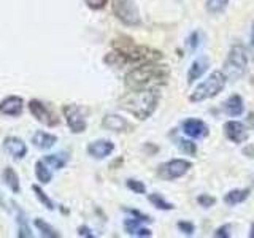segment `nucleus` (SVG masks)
Returning a JSON list of instances; mask_svg holds the SVG:
<instances>
[{
  "label": "nucleus",
  "instance_id": "nucleus-1",
  "mask_svg": "<svg viewBox=\"0 0 254 238\" xmlns=\"http://www.w3.org/2000/svg\"><path fill=\"white\" fill-rule=\"evenodd\" d=\"M164 54L145 45H137L129 37H121L113 40V51L105 56V62L113 67H137L146 62H157Z\"/></svg>",
  "mask_w": 254,
  "mask_h": 238
},
{
  "label": "nucleus",
  "instance_id": "nucleus-2",
  "mask_svg": "<svg viewBox=\"0 0 254 238\" xmlns=\"http://www.w3.org/2000/svg\"><path fill=\"white\" fill-rule=\"evenodd\" d=\"M170 68L167 63L146 62L133 67L124 76V84L127 89H157L159 86L169 83Z\"/></svg>",
  "mask_w": 254,
  "mask_h": 238
},
{
  "label": "nucleus",
  "instance_id": "nucleus-3",
  "mask_svg": "<svg viewBox=\"0 0 254 238\" xmlns=\"http://www.w3.org/2000/svg\"><path fill=\"white\" fill-rule=\"evenodd\" d=\"M157 89H129L119 100V108H123L127 113H130L133 118L145 121V119L153 116L159 105Z\"/></svg>",
  "mask_w": 254,
  "mask_h": 238
},
{
  "label": "nucleus",
  "instance_id": "nucleus-4",
  "mask_svg": "<svg viewBox=\"0 0 254 238\" xmlns=\"http://www.w3.org/2000/svg\"><path fill=\"white\" fill-rule=\"evenodd\" d=\"M248 71V54L240 45H234L230 48L227 58L222 65V73L227 78V81H238Z\"/></svg>",
  "mask_w": 254,
  "mask_h": 238
},
{
  "label": "nucleus",
  "instance_id": "nucleus-5",
  "mask_svg": "<svg viewBox=\"0 0 254 238\" xmlns=\"http://www.w3.org/2000/svg\"><path fill=\"white\" fill-rule=\"evenodd\" d=\"M226 84H227V78L224 76V73L219 70L213 71L208 78L203 79V81L195 87L194 92H190L189 100L192 103H198V102L216 97L218 94H221L222 91H224Z\"/></svg>",
  "mask_w": 254,
  "mask_h": 238
},
{
  "label": "nucleus",
  "instance_id": "nucleus-6",
  "mask_svg": "<svg viewBox=\"0 0 254 238\" xmlns=\"http://www.w3.org/2000/svg\"><path fill=\"white\" fill-rule=\"evenodd\" d=\"M111 13L124 26L137 27L141 24L140 10L135 0H111Z\"/></svg>",
  "mask_w": 254,
  "mask_h": 238
},
{
  "label": "nucleus",
  "instance_id": "nucleus-7",
  "mask_svg": "<svg viewBox=\"0 0 254 238\" xmlns=\"http://www.w3.org/2000/svg\"><path fill=\"white\" fill-rule=\"evenodd\" d=\"M62 115L65 122L68 125V129L71 133H83L87 127V115H89V110L81 107V105H75V103H70V105H64L62 107Z\"/></svg>",
  "mask_w": 254,
  "mask_h": 238
},
{
  "label": "nucleus",
  "instance_id": "nucleus-8",
  "mask_svg": "<svg viewBox=\"0 0 254 238\" xmlns=\"http://www.w3.org/2000/svg\"><path fill=\"white\" fill-rule=\"evenodd\" d=\"M190 169H192V164L186 159H172V161L159 165L157 175L165 181H173L183 178Z\"/></svg>",
  "mask_w": 254,
  "mask_h": 238
},
{
  "label": "nucleus",
  "instance_id": "nucleus-9",
  "mask_svg": "<svg viewBox=\"0 0 254 238\" xmlns=\"http://www.w3.org/2000/svg\"><path fill=\"white\" fill-rule=\"evenodd\" d=\"M29 110H30L32 116H34L40 124H43L46 127H56L61 122V119L53 113V110L42 100H37V99L30 100Z\"/></svg>",
  "mask_w": 254,
  "mask_h": 238
},
{
  "label": "nucleus",
  "instance_id": "nucleus-10",
  "mask_svg": "<svg viewBox=\"0 0 254 238\" xmlns=\"http://www.w3.org/2000/svg\"><path fill=\"white\" fill-rule=\"evenodd\" d=\"M181 129H183V133H185L186 137L194 138V140H202V138H206L210 135L208 124L203 122L202 119H197V118L185 119L181 124Z\"/></svg>",
  "mask_w": 254,
  "mask_h": 238
},
{
  "label": "nucleus",
  "instance_id": "nucleus-11",
  "mask_svg": "<svg viewBox=\"0 0 254 238\" xmlns=\"http://www.w3.org/2000/svg\"><path fill=\"white\" fill-rule=\"evenodd\" d=\"M222 129H224L226 138L235 143V145H242L250 138V132L246 129V125L238 121H227Z\"/></svg>",
  "mask_w": 254,
  "mask_h": 238
},
{
  "label": "nucleus",
  "instance_id": "nucleus-12",
  "mask_svg": "<svg viewBox=\"0 0 254 238\" xmlns=\"http://www.w3.org/2000/svg\"><path fill=\"white\" fill-rule=\"evenodd\" d=\"M115 151V143L111 140H94L87 145V154H89L92 159H97V161H102V159H107L108 156L113 154Z\"/></svg>",
  "mask_w": 254,
  "mask_h": 238
},
{
  "label": "nucleus",
  "instance_id": "nucleus-13",
  "mask_svg": "<svg viewBox=\"0 0 254 238\" xmlns=\"http://www.w3.org/2000/svg\"><path fill=\"white\" fill-rule=\"evenodd\" d=\"M3 148L14 161H21L27 156V145L19 137H6L3 140Z\"/></svg>",
  "mask_w": 254,
  "mask_h": 238
},
{
  "label": "nucleus",
  "instance_id": "nucleus-14",
  "mask_svg": "<svg viewBox=\"0 0 254 238\" xmlns=\"http://www.w3.org/2000/svg\"><path fill=\"white\" fill-rule=\"evenodd\" d=\"M24 100L18 95H8L2 102H0V115L3 116H19L22 113Z\"/></svg>",
  "mask_w": 254,
  "mask_h": 238
},
{
  "label": "nucleus",
  "instance_id": "nucleus-15",
  "mask_svg": "<svg viewBox=\"0 0 254 238\" xmlns=\"http://www.w3.org/2000/svg\"><path fill=\"white\" fill-rule=\"evenodd\" d=\"M102 127L111 132H130L132 130L130 122L119 115H107L102 119Z\"/></svg>",
  "mask_w": 254,
  "mask_h": 238
},
{
  "label": "nucleus",
  "instance_id": "nucleus-16",
  "mask_svg": "<svg viewBox=\"0 0 254 238\" xmlns=\"http://www.w3.org/2000/svg\"><path fill=\"white\" fill-rule=\"evenodd\" d=\"M210 67V59L206 58V56H200V58H197L192 63H190V67L188 70V84H192L195 83L198 78H200L206 70Z\"/></svg>",
  "mask_w": 254,
  "mask_h": 238
},
{
  "label": "nucleus",
  "instance_id": "nucleus-17",
  "mask_svg": "<svg viewBox=\"0 0 254 238\" xmlns=\"http://www.w3.org/2000/svg\"><path fill=\"white\" fill-rule=\"evenodd\" d=\"M222 110H224L226 115L232 116V118L242 116V113L245 111V102L238 94H234L222 103Z\"/></svg>",
  "mask_w": 254,
  "mask_h": 238
},
{
  "label": "nucleus",
  "instance_id": "nucleus-18",
  "mask_svg": "<svg viewBox=\"0 0 254 238\" xmlns=\"http://www.w3.org/2000/svg\"><path fill=\"white\" fill-rule=\"evenodd\" d=\"M32 143H34V146L42 149V151H48L51 149L56 143H58V137L50 132H45V130H38L34 133V137H32Z\"/></svg>",
  "mask_w": 254,
  "mask_h": 238
},
{
  "label": "nucleus",
  "instance_id": "nucleus-19",
  "mask_svg": "<svg viewBox=\"0 0 254 238\" xmlns=\"http://www.w3.org/2000/svg\"><path fill=\"white\" fill-rule=\"evenodd\" d=\"M14 211H16V224H18V237L32 238L34 234H32V229L29 226V219L26 216V213H24L21 208H18V206L14 208Z\"/></svg>",
  "mask_w": 254,
  "mask_h": 238
},
{
  "label": "nucleus",
  "instance_id": "nucleus-20",
  "mask_svg": "<svg viewBox=\"0 0 254 238\" xmlns=\"http://www.w3.org/2000/svg\"><path fill=\"white\" fill-rule=\"evenodd\" d=\"M250 194H251V189H232L224 195L222 200H224L227 206H235L238 203H243L246 198L250 197Z\"/></svg>",
  "mask_w": 254,
  "mask_h": 238
},
{
  "label": "nucleus",
  "instance_id": "nucleus-21",
  "mask_svg": "<svg viewBox=\"0 0 254 238\" xmlns=\"http://www.w3.org/2000/svg\"><path fill=\"white\" fill-rule=\"evenodd\" d=\"M68 154L67 153H58V154H50L43 157V162L50 167L51 170H62L64 167L68 164Z\"/></svg>",
  "mask_w": 254,
  "mask_h": 238
},
{
  "label": "nucleus",
  "instance_id": "nucleus-22",
  "mask_svg": "<svg viewBox=\"0 0 254 238\" xmlns=\"http://www.w3.org/2000/svg\"><path fill=\"white\" fill-rule=\"evenodd\" d=\"M35 177L42 184H48L53 179V170L43 162V159L35 162Z\"/></svg>",
  "mask_w": 254,
  "mask_h": 238
},
{
  "label": "nucleus",
  "instance_id": "nucleus-23",
  "mask_svg": "<svg viewBox=\"0 0 254 238\" xmlns=\"http://www.w3.org/2000/svg\"><path fill=\"white\" fill-rule=\"evenodd\" d=\"M3 181H5V184L11 189L13 194H19V190H21L19 177H18V173L11 169V167H6V169L3 170Z\"/></svg>",
  "mask_w": 254,
  "mask_h": 238
},
{
  "label": "nucleus",
  "instance_id": "nucleus-24",
  "mask_svg": "<svg viewBox=\"0 0 254 238\" xmlns=\"http://www.w3.org/2000/svg\"><path fill=\"white\" fill-rule=\"evenodd\" d=\"M148 200H149L151 205L156 206L157 210H162V211H172V210L175 208V205H173V203L167 202L161 194H156V192H154V194H149V195H148Z\"/></svg>",
  "mask_w": 254,
  "mask_h": 238
},
{
  "label": "nucleus",
  "instance_id": "nucleus-25",
  "mask_svg": "<svg viewBox=\"0 0 254 238\" xmlns=\"http://www.w3.org/2000/svg\"><path fill=\"white\" fill-rule=\"evenodd\" d=\"M34 226L38 229V232H42V237H48V238H59L61 237V234L58 232V230L40 218L34 221Z\"/></svg>",
  "mask_w": 254,
  "mask_h": 238
},
{
  "label": "nucleus",
  "instance_id": "nucleus-26",
  "mask_svg": "<svg viewBox=\"0 0 254 238\" xmlns=\"http://www.w3.org/2000/svg\"><path fill=\"white\" fill-rule=\"evenodd\" d=\"M227 5H229V0H206L205 8H206V11L211 14H219L226 10Z\"/></svg>",
  "mask_w": 254,
  "mask_h": 238
},
{
  "label": "nucleus",
  "instance_id": "nucleus-27",
  "mask_svg": "<svg viewBox=\"0 0 254 238\" xmlns=\"http://www.w3.org/2000/svg\"><path fill=\"white\" fill-rule=\"evenodd\" d=\"M32 190H34V194H35V197L40 200V203H42L45 208H48L50 211H53L54 210V203H53V200L50 197H48L46 194H45V190L40 187L38 184H34L32 186Z\"/></svg>",
  "mask_w": 254,
  "mask_h": 238
},
{
  "label": "nucleus",
  "instance_id": "nucleus-28",
  "mask_svg": "<svg viewBox=\"0 0 254 238\" xmlns=\"http://www.w3.org/2000/svg\"><path fill=\"white\" fill-rule=\"evenodd\" d=\"M175 145H177L183 153H186L189 156H195L197 153V146H195V143L194 141H190V140H186V138H181V137H177L175 138Z\"/></svg>",
  "mask_w": 254,
  "mask_h": 238
},
{
  "label": "nucleus",
  "instance_id": "nucleus-29",
  "mask_svg": "<svg viewBox=\"0 0 254 238\" xmlns=\"http://www.w3.org/2000/svg\"><path fill=\"white\" fill-rule=\"evenodd\" d=\"M127 187H129L132 192H135V194H145L146 192L145 182L138 181V179H127Z\"/></svg>",
  "mask_w": 254,
  "mask_h": 238
},
{
  "label": "nucleus",
  "instance_id": "nucleus-30",
  "mask_svg": "<svg viewBox=\"0 0 254 238\" xmlns=\"http://www.w3.org/2000/svg\"><path fill=\"white\" fill-rule=\"evenodd\" d=\"M197 203L202 206V208H211V206L216 203V197H213L210 194H200L197 197Z\"/></svg>",
  "mask_w": 254,
  "mask_h": 238
},
{
  "label": "nucleus",
  "instance_id": "nucleus-31",
  "mask_svg": "<svg viewBox=\"0 0 254 238\" xmlns=\"http://www.w3.org/2000/svg\"><path fill=\"white\" fill-rule=\"evenodd\" d=\"M230 230H232V226L230 224H222L221 227H218L216 230H214V234L213 237H216V238H230Z\"/></svg>",
  "mask_w": 254,
  "mask_h": 238
},
{
  "label": "nucleus",
  "instance_id": "nucleus-32",
  "mask_svg": "<svg viewBox=\"0 0 254 238\" xmlns=\"http://www.w3.org/2000/svg\"><path fill=\"white\" fill-rule=\"evenodd\" d=\"M178 229H180V232H183L185 235H194V232H195V226L189 221H180Z\"/></svg>",
  "mask_w": 254,
  "mask_h": 238
},
{
  "label": "nucleus",
  "instance_id": "nucleus-33",
  "mask_svg": "<svg viewBox=\"0 0 254 238\" xmlns=\"http://www.w3.org/2000/svg\"><path fill=\"white\" fill-rule=\"evenodd\" d=\"M198 43H200V37H198V32H192L188 40H186V46L189 48L190 51H195V48L198 46Z\"/></svg>",
  "mask_w": 254,
  "mask_h": 238
},
{
  "label": "nucleus",
  "instance_id": "nucleus-34",
  "mask_svg": "<svg viewBox=\"0 0 254 238\" xmlns=\"http://www.w3.org/2000/svg\"><path fill=\"white\" fill-rule=\"evenodd\" d=\"M84 3L91 8V10H103L107 6L108 0H84Z\"/></svg>",
  "mask_w": 254,
  "mask_h": 238
},
{
  "label": "nucleus",
  "instance_id": "nucleus-35",
  "mask_svg": "<svg viewBox=\"0 0 254 238\" xmlns=\"http://www.w3.org/2000/svg\"><path fill=\"white\" fill-rule=\"evenodd\" d=\"M127 213H129L130 216H133V218H137V219L143 221V222H151V221H153L149 216H146V214H143V213H140V211H137V210H127Z\"/></svg>",
  "mask_w": 254,
  "mask_h": 238
},
{
  "label": "nucleus",
  "instance_id": "nucleus-36",
  "mask_svg": "<svg viewBox=\"0 0 254 238\" xmlns=\"http://www.w3.org/2000/svg\"><path fill=\"white\" fill-rule=\"evenodd\" d=\"M151 235H153V232H151L149 229L143 227V226H140L137 230H135V234H133V237H151Z\"/></svg>",
  "mask_w": 254,
  "mask_h": 238
},
{
  "label": "nucleus",
  "instance_id": "nucleus-37",
  "mask_svg": "<svg viewBox=\"0 0 254 238\" xmlns=\"http://www.w3.org/2000/svg\"><path fill=\"white\" fill-rule=\"evenodd\" d=\"M78 235L79 237H87V238H94L95 235L94 234H91V229L89 227H84V226H81L78 229Z\"/></svg>",
  "mask_w": 254,
  "mask_h": 238
},
{
  "label": "nucleus",
  "instance_id": "nucleus-38",
  "mask_svg": "<svg viewBox=\"0 0 254 238\" xmlns=\"http://www.w3.org/2000/svg\"><path fill=\"white\" fill-rule=\"evenodd\" d=\"M246 122H248V127L250 129H254V113H248V118H246Z\"/></svg>",
  "mask_w": 254,
  "mask_h": 238
},
{
  "label": "nucleus",
  "instance_id": "nucleus-39",
  "mask_svg": "<svg viewBox=\"0 0 254 238\" xmlns=\"http://www.w3.org/2000/svg\"><path fill=\"white\" fill-rule=\"evenodd\" d=\"M243 153L246 154V157H254V146H248V148H245L243 149Z\"/></svg>",
  "mask_w": 254,
  "mask_h": 238
},
{
  "label": "nucleus",
  "instance_id": "nucleus-40",
  "mask_svg": "<svg viewBox=\"0 0 254 238\" xmlns=\"http://www.w3.org/2000/svg\"><path fill=\"white\" fill-rule=\"evenodd\" d=\"M251 50L254 53V24H253V30H251ZM253 58H254V54H253Z\"/></svg>",
  "mask_w": 254,
  "mask_h": 238
},
{
  "label": "nucleus",
  "instance_id": "nucleus-41",
  "mask_svg": "<svg viewBox=\"0 0 254 238\" xmlns=\"http://www.w3.org/2000/svg\"><path fill=\"white\" fill-rule=\"evenodd\" d=\"M0 206H2V208H6V206H5V197L2 195V192H0Z\"/></svg>",
  "mask_w": 254,
  "mask_h": 238
},
{
  "label": "nucleus",
  "instance_id": "nucleus-42",
  "mask_svg": "<svg viewBox=\"0 0 254 238\" xmlns=\"http://www.w3.org/2000/svg\"><path fill=\"white\" fill-rule=\"evenodd\" d=\"M250 238H254V222L251 224V229H250Z\"/></svg>",
  "mask_w": 254,
  "mask_h": 238
},
{
  "label": "nucleus",
  "instance_id": "nucleus-43",
  "mask_svg": "<svg viewBox=\"0 0 254 238\" xmlns=\"http://www.w3.org/2000/svg\"><path fill=\"white\" fill-rule=\"evenodd\" d=\"M253 186H254V178H253Z\"/></svg>",
  "mask_w": 254,
  "mask_h": 238
}]
</instances>
